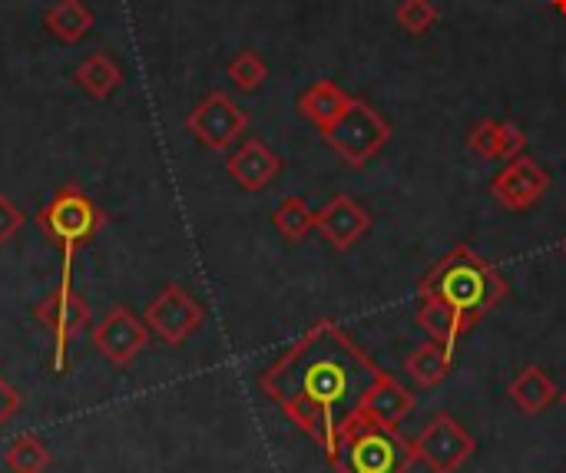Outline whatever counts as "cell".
I'll return each mask as SVG.
<instances>
[{"label":"cell","instance_id":"cell-20","mask_svg":"<svg viewBox=\"0 0 566 473\" xmlns=\"http://www.w3.org/2000/svg\"><path fill=\"white\" fill-rule=\"evenodd\" d=\"M76 83L93 96V99H106L116 93V86L123 83V70L113 56L106 53H90L80 66H76Z\"/></svg>","mask_w":566,"mask_h":473},{"label":"cell","instance_id":"cell-14","mask_svg":"<svg viewBox=\"0 0 566 473\" xmlns=\"http://www.w3.org/2000/svg\"><path fill=\"white\" fill-rule=\"evenodd\" d=\"M418 325L424 328V335L431 338V341H438V345H444L448 351H454L458 355V345H461V338L474 328L458 308H451V305H444V302H438V298H428V295H421V302H418Z\"/></svg>","mask_w":566,"mask_h":473},{"label":"cell","instance_id":"cell-10","mask_svg":"<svg viewBox=\"0 0 566 473\" xmlns=\"http://www.w3.org/2000/svg\"><path fill=\"white\" fill-rule=\"evenodd\" d=\"M143 322H146V328H149L159 341L179 348V345L202 325V305H199L182 285H166V288L149 302Z\"/></svg>","mask_w":566,"mask_h":473},{"label":"cell","instance_id":"cell-9","mask_svg":"<svg viewBox=\"0 0 566 473\" xmlns=\"http://www.w3.org/2000/svg\"><path fill=\"white\" fill-rule=\"evenodd\" d=\"M149 328L143 318H136L126 305H113L96 325H93V348L116 368H129L143 348L149 345Z\"/></svg>","mask_w":566,"mask_h":473},{"label":"cell","instance_id":"cell-6","mask_svg":"<svg viewBox=\"0 0 566 473\" xmlns=\"http://www.w3.org/2000/svg\"><path fill=\"white\" fill-rule=\"evenodd\" d=\"M411 451H415V461L424 464L431 473H458L474 458L478 441L454 414L441 411L411 441Z\"/></svg>","mask_w":566,"mask_h":473},{"label":"cell","instance_id":"cell-7","mask_svg":"<svg viewBox=\"0 0 566 473\" xmlns=\"http://www.w3.org/2000/svg\"><path fill=\"white\" fill-rule=\"evenodd\" d=\"M189 133L206 146V149H216V153H226L235 146V139L249 129V113L222 90L209 93L186 119Z\"/></svg>","mask_w":566,"mask_h":473},{"label":"cell","instance_id":"cell-1","mask_svg":"<svg viewBox=\"0 0 566 473\" xmlns=\"http://www.w3.org/2000/svg\"><path fill=\"white\" fill-rule=\"evenodd\" d=\"M381 378L385 371L335 322H318L259 375V388L332 461Z\"/></svg>","mask_w":566,"mask_h":473},{"label":"cell","instance_id":"cell-21","mask_svg":"<svg viewBox=\"0 0 566 473\" xmlns=\"http://www.w3.org/2000/svg\"><path fill=\"white\" fill-rule=\"evenodd\" d=\"M272 225L285 242H302L312 229H315V212L308 209V202L302 196H289L279 202V209L272 212Z\"/></svg>","mask_w":566,"mask_h":473},{"label":"cell","instance_id":"cell-15","mask_svg":"<svg viewBox=\"0 0 566 473\" xmlns=\"http://www.w3.org/2000/svg\"><path fill=\"white\" fill-rule=\"evenodd\" d=\"M348 103H352V96H348L338 83L318 80V83H312L308 90H302V96H298V113H302L308 123H315L318 129H328V126L345 113Z\"/></svg>","mask_w":566,"mask_h":473},{"label":"cell","instance_id":"cell-28","mask_svg":"<svg viewBox=\"0 0 566 473\" xmlns=\"http://www.w3.org/2000/svg\"><path fill=\"white\" fill-rule=\"evenodd\" d=\"M17 411H20V395H17V388L0 375V428H3Z\"/></svg>","mask_w":566,"mask_h":473},{"label":"cell","instance_id":"cell-30","mask_svg":"<svg viewBox=\"0 0 566 473\" xmlns=\"http://www.w3.org/2000/svg\"><path fill=\"white\" fill-rule=\"evenodd\" d=\"M560 404H564V408H566V391H564V395H560Z\"/></svg>","mask_w":566,"mask_h":473},{"label":"cell","instance_id":"cell-16","mask_svg":"<svg viewBox=\"0 0 566 473\" xmlns=\"http://www.w3.org/2000/svg\"><path fill=\"white\" fill-rule=\"evenodd\" d=\"M511 401L524 411V414H541L547 411L554 401H560V391L554 385V378L547 371H541L537 365H527L507 388Z\"/></svg>","mask_w":566,"mask_h":473},{"label":"cell","instance_id":"cell-17","mask_svg":"<svg viewBox=\"0 0 566 473\" xmlns=\"http://www.w3.org/2000/svg\"><path fill=\"white\" fill-rule=\"evenodd\" d=\"M411 408H415L411 391L401 388L391 375H385V378L378 381V388L371 391V398H368V404H365V414L375 418V421L385 424V428H398V424L411 414Z\"/></svg>","mask_w":566,"mask_h":473},{"label":"cell","instance_id":"cell-2","mask_svg":"<svg viewBox=\"0 0 566 473\" xmlns=\"http://www.w3.org/2000/svg\"><path fill=\"white\" fill-rule=\"evenodd\" d=\"M418 295L438 298V302L458 308L471 325H478L491 308H497L504 302L507 282L474 249L458 245L424 272V278L418 285Z\"/></svg>","mask_w":566,"mask_h":473},{"label":"cell","instance_id":"cell-29","mask_svg":"<svg viewBox=\"0 0 566 473\" xmlns=\"http://www.w3.org/2000/svg\"><path fill=\"white\" fill-rule=\"evenodd\" d=\"M554 3H557V10H564L566 13V0H554Z\"/></svg>","mask_w":566,"mask_h":473},{"label":"cell","instance_id":"cell-12","mask_svg":"<svg viewBox=\"0 0 566 473\" xmlns=\"http://www.w3.org/2000/svg\"><path fill=\"white\" fill-rule=\"evenodd\" d=\"M315 232L338 252H348L371 232V212L352 196H335L315 212Z\"/></svg>","mask_w":566,"mask_h":473},{"label":"cell","instance_id":"cell-5","mask_svg":"<svg viewBox=\"0 0 566 473\" xmlns=\"http://www.w3.org/2000/svg\"><path fill=\"white\" fill-rule=\"evenodd\" d=\"M322 139L328 143V149L342 162L361 169L368 159H375L391 143V126H388V119L368 99H355L352 96L345 113L328 129H322Z\"/></svg>","mask_w":566,"mask_h":473},{"label":"cell","instance_id":"cell-11","mask_svg":"<svg viewBox=\"0 0 566 473\" xmlns=\"http://www.w3.org/2000/svg\"><path fill=\"white\" fill-rule=\"evenodd\" d=\"M547 189H551V172L537 159H531L527 153L504 162V169L491 182V196L511 212L534 209L547 196Z\"/></svg>","mask_w":566,"mask_h":473},{"label":"cell","instance_id":"cell-22","mask_svg":"<svg viewBox=\"0 0 566 473\" xmlns=\"http://www.w3.org/2000/svg\"><path fill=\"white\" fill-rule=\"evenodd\" d=\"M3 461L10 473H43L50 467V448L36 434H23L7 448Z\"/></svg>","mask_w":566,"mask_h":473},{"label":"cell","instance_id":"cell-31","mask_svg":"<svg viewBox=\"0 0 566 473\" xmlns=\"http://www.w3.org/2000/svg\"><path fill=\"white\" fill-rule=\"evenodd\" d=\"M560 245H564V255H566V235H564V242H560Z\"/></svg>","mask_w":566,"mask_h":473},{"label":"cell","instance_id":"cell-23","mask_svg":"<svg viewBox=\"0 0 566 473\" xmlns=\"http://www.w3.org/2000/svg\"><path fill=\"white\" fill-rule=\"evenodd\" d=\"M229 80L235 83V90L255 93V90L269 80V66H265V60H262L255 50H242V53H235L232 63H229Z\"/></svg>","mask_w":566,"mask_h":473},{"label":"cell","instance_id":"cell-24","mask_svg":"<svg viewBox=\"0 0 566 473\" xmlns=\"http://www.w3.org/2000/svg\"><path fill=\"white\" fill-rule=\"evenodd\" d=\"M438 23V3L434 0H401L398 3V27L411 36L428 33Z\"/></svg>","mask_w":566,"mask_h":473},{"label":"cell","instance_id":"cell-27","mask_svg":"<svg viewBox=\"0 0 566 473\" xmlns=\"http://www.w3.org/2000/svg\"><path fill=\"white\" fill-rule=\"evenodd\" d=\"M20 229H23V209L13 199L0 196V245H7Z\"/></svg>","mask_w":566,"mask_h":473},{"label":"cell","instance_id":"cell-8","mask_svg":"<svg viewBox=\"0 0 566 473\" xmlns=\"http://www.w3.org/2000/svg\"><path fill=\"white\" fill-rule=\"evenodd\" d=\"M36 322L53 335L56 341V358H53V368L63 371V361H66V348L70 341L90 325V305L80 292L70 288V282H63L60 288H53L46 298L36 302L33 308Z\"/></svg>","mask_w":566,"mask_h":473},{"label":"cell","instance_id":"cell-26","mask_svg":"<svg viewBox=\"0 0 566 473\" xmlns=\"http://www.w3.org/2000/svg\"><path fill=\"white\" fill-rule=\"evenodd\" d=\"M524 149H527V133L517 123H501V159L511 162L524 156Z\"/></svg>","mask_w":566,"mask_h":473},{"label":"cell","instance_id":"cell-18","mask_svg":"<svg viewBox=\"0 0 566 473\" xmlns=\"http://www.w3.org/2000/svg\"><path fill=\"white\" fill-rule=\"evenodd\" d=\"M451 368H454V351H448L444 345H438L431 338H428V345H418L405 361V371L411 375V381L418 388H438L451 375Z\"/></svg>","mask_w":566,"mask_h":473},{"label":"cell","instance_id":"cell-4","mask_svg":"<svg viewBox=\"0 0 566 473\" xmlns=\"http://www.w3.org/2000/svg\"><path fill=\"white\" fill-rule=\"evenodd\" d=\"M103 229V212L96 209V202L80 189V186H63L40 212V232L46 235V242L63 249V282H70V262L73 252L83 249L96 232Z\"/></svg>","mask_w":566,"mask_h":473},{"label":"cell","instance_id":"cell-3","mask_svg":"<svg viewBox=\"0 0 566 473\" xmlns=\"http://www.w3.org/2000/svg\"><path fill=\"white\" fill-rule=\"evenodd\" d=\"M328 464L335 473H408L415 464V451L411 441L398 434V428H385L361 411L345 428Z\"/></svg>","mask_w":566,"mask_h":473},{"label":"cell","instance_id":"cell-19","mask_svg":"<svg viewBox=\"0 0 566 473\" xmlns=\"http://www.w3.org/2000/svg\"><path fill=\"white\" fill-rule=\"evenodd\" d=\"M46 30L63 40V43H76L90 33L93 27V10L83 0H56L46 13H43Z\"/></svg>","mask_w":566,"mask_h":473},{"label":"cell","instance_id":"cell-13","mask_svg":"<svg viewBox=\"0 0 566 473\" xmlns=\"http://www.w3.org/2000/svg\"><path fill=\"white\" fill-rule=\"evenodd\" d=\"M226 172L229 179L245 189V192H262L279 172H282V159L262 143V139H245L229 159H226Z\"/></svg>","mask_w":566,"mask_h":473},{"label":"cell","instance_id":"cell-25","mask_svg":"<svg viewBox=\"0 0 566 473\" xmlns=\"http://www.w3.org/2000/svg\"><path fill=\"white\" fill-rule=\"evenodd\" d=\"M468 149L478 159H501V119H481L468 133Z\"/></svg>","mask_w":566,"mask_h":473}]
</instances>
